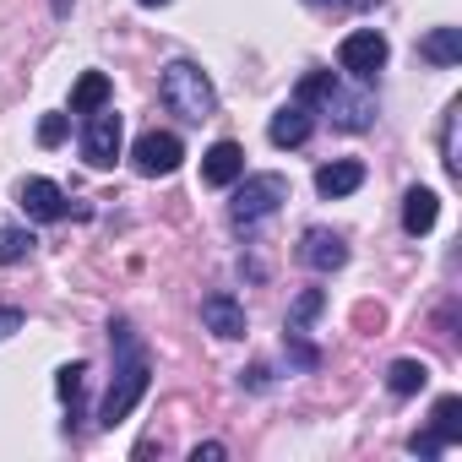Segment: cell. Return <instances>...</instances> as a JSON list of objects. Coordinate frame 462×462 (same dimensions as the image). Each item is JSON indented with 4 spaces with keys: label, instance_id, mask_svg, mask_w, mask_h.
Masks as SVG:
<instances>
[{
    "label": "cell",
    "instance_id": "cell-8",
    "mask_svg": "<svg viewBox=\"0 0 462 462\" xmlns=\"http://www.w3.org/2000/svg\"><path fill=\"white\" fill-rule=\"evenodd\" d=\"M23 212L33 223H60L66 217V190L55 180H23Z\"/></svg>",
    "mask_w": 462,
    "mask_h": 462
},
{
    "label": "cell",
    "instance_id": "cell-29",
    "mask_svg": "<svg viewBox=\"0 0 462 462\" xmlns=\"http://www.w3.org/2000/svg\"><path fill=\"white\" fill-rule=\"evenodd\" d=\"M71 12V0H55V17H66Z\"/></svg>",
    "mask_w": 462,
    "mask_h": 462
},
{
    "label": "cell",
    "instance_id": "cell-16",
    "mask_svg": "<svg viewBox=\"0 0 462 462\" xmlns=\"http://www.w3.org/2000/svg\"><path fill=\"white\" fill-rule=\"evenodd\" d=\"M430 435H435L440 446L462 440V397H440V402H435V413H430Z\"/></svg>",
    "mask_w": 462,
    "mask_h": 462
},
{
    "label": "cell",
    "instance_id": "cell-9",
    "mask_svg": "<svg viewBox=\"0 0 462 462\" xmlns=\"http://www.w3.org/2000/svg\"><path fill=\"white\" fill-rule=\"evenodd\" d=\"M240 174H245V147H240V142L207 147V158H201V180H207V185H235Z\"/></svg>",
    "mask_w": 462,
    "mask_h": 462
},
{
    "label": "cell",
    "instance_id": "cell-12",
    "mask_svg": "<svg viewBox=\"0 0 462 462\" xmlns=\"http://www.w3.org/2000/svg\"><path fill=\"white\" fill-rule=\"evenodd\" d=\"M359 185H365V163H359V158H337V163H321V169H316V190L332 196V201H337V196H354Z\"/></svg>",
    "mask_w": 462,
    "mask_h": 462
},
{
    "label": "cell",
    "instance_id": "cell-22",
    "mask_svg": "<svg viewBox=\"0 0 462 462\" xmlns=\"http://www.w3.org/2000/svg\"><path fill=\"white\" fill-rule=\"evenodd\" d=\"M82 375H88V365H66L60 381H55V392H60V402H71V413H77V402H82Z\"/></svg>",
    "mask_w": 462,
    "mask_h": 462
},
{
    "label": "cell",
    "instance_id": "cell-14",
    "mask_svg": "<svg viewBox=\"0 0 462 462\" xmlns=\"http://www.w3.org/2000/svg\"><path fill=\"white\" fill-rule=\"evenodd\" d=\"M419 55L435 60V66H457V60H462V28H435V33L419 44Z\"/></svg>",
    "mask_w": 462,
    "mask_h": 462
},
{
    "label": "cell",
    "instance_id": "cell-10",
    "mask_svg": "<svg viewBox=\"0 0 462 462\" xmlns=\"http://www.w3.org/2000/svg\"><path fill=\"white\" fill-rule=\"evenodd\" d=\"M201 321H207V332H217V337H245V310H240L235 294H207V300H201Z\"/></svg>",
    "mask_w": 462,
    "mask_h": 462
},
{
    "label": "cell",
    "instance_id": "cell-28",
    "mask_svg": "<svg viewBox=\"0 0 462 462\" xmlns=\"http://www.w3.org/2000/svg\"><path fill=\"white\" fill-rule=\"evenodd\" d=\"M136 6H147V12H158V6H169V0H136Z\"/></svg>",
    "mask_w": 462,
    "mask_h": 462
},
{
    "label": "cell",
    "instance_id": "cell-19",
    "mask_svg": "<svg viewBox=\"0 0 462 462\" xmlns=\"http://www.w3.org/2000/svg\"><path fill=\"white\" fill-rule=\"evenodd\" d=\"M332 93H337V77H332V71H305V77H300L294 104H305V109H310V104H327Z\"/></svg>",
    "mask_w": 462,
    "mask_h": 462
},
{
    "label": "cell",
    "instance_id": "cell-15",
    "mask_svg": "<svg viewBox=\"0 0 462 462\" xmlns=\"http://www.w3.org/2000/svg\"><path fill=\"white\" fill-rule=\"evenodd\" d=\"M109 93H115V88H109V77H104V71H88V77L71 88V109H77V115H93V109H104V104H109Z\"/></svg>",
    "mask_w": 462,
    "mask_h": 462
},
{
    "label": "cell",
    "instance_id": "cell-13",
    "mask_svg": "<svg viewBox=\"0 0 462 462\" xmlns=\"http://www.w3.org/2000/svg\"><path fill=\"white\" fill-rule=\"evenodd\" d=\"M435 217H440V196L424 190V185H413V190L402 196V228H408V235H430Z\"/></svg>",
    "mask_w": 462,
    "mask_h": 462
},
{
    "label": "cell",
    "instance_id": "cell-11",
    "mask_svg": "<svg viewBox=\"0 0 462 462\" xmlns=\"http://www.w3.org/2000/svg\"><path fill=\"white\" fill-rule=\"evenodd\" d=\"M310 131H316V120H310L305 104H283V109L273 115V125H267L273 147H300V142H310Z\"/></svg>",
    "mask_w": 462,
    "mask_h": 462
},
{
    "label": "cell",
    "instance_id": "cell-4",
    "mask_svg": "<svg viewBox=\"0 0 462 462\" xmlns=\"http://www.w3.org/2000/svg\"><path fill=\"white\" fill-rule=\"evenodd\" d=\"M120 136H125L120 115H115V109H93L88 125H82V158H88L93 169H115V158H120Z\"/></svg>",
    "mask_w": 462,
    "mask_h": 462
},
{
    "label": "cell",
    "instance_id": "cell-26",
    "mask_svg": "<svg viewBox=\"0 0 462 462\" xmlns=\"http://www.w3.org/2000/svg\"><path fill=\"white\" fill-rule=\"evenodd\" d=\"M17 327H23V316H17V310H0V337L17 332Z\"/></svg>",
    "mask_w": 462,
    "mask_h": 462
},
{
    "label": "cell",
    "instance_id": "cell-20",
    "mask_svg": "<svg viewBox=\"0 0 462 462\" xmlns=\"http://www.w3.org/2000/svg\"><path fill=\"white\" fill-rule=\"evenodd\" d=\"M33 256V235L28 228H0V267H17Z\"/></svg>",
    "mask_w": 462,
    "mask_h": 462
},
{
    "label": "cell",
    "instance_id": "cell-18",
    "mask_svg": "<svg viewBox=\"0 0 462 462\" xmlns=\"http://www.w3.org/2000/svg\"><path fill=\"white\" fill-rule=\"evenodd\" d=\"M386 386H392V397H413V392L430 386V370H424L419 359H397V365L386 370Z\"/></svg>",
    "mask_w": 462,
    "mask_h": 462
},
{
    "label": "cell",
    "instance_id": "cell-24",
    "mask_svg": "<svg viewBox=\"0 0 462 462\" xmlns=\"http://www.w3.org/2000/svg\"><path fill=\"white\" fill-rule=\"evenodd\" d=\"M440 163L446 174H457V109L446 115V131H440Z\"/></svg>",
    "mask_w": 462,
    "mask_h": 462
},
{
    "label": "cell",
    "instance_id": "cell-23",
    "mask_svg": "<svg viewBox=\"0 0 462 462\" xmlns=\"http://www.w3.org/2000/svg\"><path fill=\"white\" fill-rule=\"evenodd\" d=\"M66 131H71V125H66V115H44V120H39V147H60V142H66Z\"/></svg>",
    "mask_w": 462,
    "mask_h": 462
},
{
    "label": "cell",
    "instance_id": "cell-1",
    "mask_svg": "<svg viewBox=\"0 0 462 462\" xmlns=\"http://www.w3.org/2000/svg\"><path fill=\"white\" fill-rule=\"evenodd\" d=\"M115 343H120V370H115V386H109V397H104V408H98V424L104 430H115L120 419H131V408L147 397V359H142V348H136V337H131V327L120 321L115 327Z\"/></svg>",
    "mask_w": 462,
    "mask_h": 462
},
{
    "label": "cell",
    "instance_id": "cell-5",
    "mask_svg": "<svg viewBox=\"0 0 462 462\" xmlns=\"http://www.w3.org/2000/svg\"><path fill=\"white\" fill-rule=\"evenodd\" d=\"M337 66H343V71H354L359 82H370V77L386 66V39H381L375 28H359V33H348V39L337 44Z\"/></svg>",
    "mask_w": 462,
    "mask_h": 462
},
{
    "label": "cell",
    "instance_id": "cell-7",
    "mask_svg": "<svg viewBox=\"0 0 462 462\" xmlns=\"http://www.w3.org/2000/svg\"><path fill=\"white\" fill-rule=\"evenodd\" d=\"M300 262L310 273H337L348 262V245L332 235V228H305V245H300Z\"/></svg>",
    "mask_w": 462,
    "mask_h": 462
},
{
    "label": "cell",
    "instance_id": "cell-2",
    "mask_svg": "<svg viewBox=\"0 0 462 462\" xmlns=\"http://www.w3.org/2000/svg\"><path fill=\"white\" fill-rule=\"evenodd\" d=\"M158 93H163V104H169L180 120H212V115H217V93H212L207 71H201V66H190V60L163 66Z\"/></svg>",
    "mask_w": 462,
    "mask_h": 462
},
{
    "label": "cell",
    "instance_id": "cell-3",
    "mask_svg": "<svg viewBox=\"0 0 462 462\" xmlns=\"http://www.w3.org/2000/svg\"><path fill=\"white\" fill-rule=\"evenodd\" d=\"M283 201H289V180L283 174H240V190H235V201H228V217H235V228H256Z\"/></svg>",
    "mask_w": 462,
    "mask_h": 462
},
{
    "label": "cell",
    "instance_id": "cell-17",
    "mask_svg": "<svg viewBox=\"0 0 462 462\" xmlns=\"http://www.w3.org/2000/svg\"><path fill=\"white\" fill-rule=\"evenodd\" d=\"M327 109H337L332 120H337L343 131H370V115H375V104H370V98H343V93H332V98H327Z\"/></svg>",
    "mask_w": 462,
    "mask_h": 462
},
{
    "label": "cell",
    "instance_id": "cell-25",
    "mask_svg": "<svg viewBox=\"0 0 462 462\" xmlns=\"http://www.w3.org/2000/svg\"><path fill=\"white\" fill-rule=\"evenodd\" d=\"M408 451H413V457H435V451H440V440L424 430V435H413V440H408Z\"/></svg>",
    "mask_w": 462,
    "mask_h": 462
},
{
    "label": "cell",
    "instance_id": "cell-27",
    "mask_svg": "<svg viewBox=\"0 0 462 462\" xmlns=\"http://www.w3.org/2000/svg\"><path fill=\"white\" fill-rule=\"evenodd\" d=\"M310 6H321V12H327V6H359V0H310Z\"/></svg>",
    "mask_w": 462,
    "mask_h": 462
},
{
    "label": "cell",
    "instance_id": "cell-6",
    "mask_svg": "<svg viewBox=\"0 0 462 462\" xmlns=\"http://www.w3.org/2000/svg\"><path fill=\"white\" fill-rule=\"evenodd\" d=\"M180 158H185V147H180V136H174V131H142V136H136V147H131L136 174H174V169H180Z\"/></svg>",
    "mask_w": 462,
    "mask_h": 462
},
{
    "label": "cell",
    "instance_id": "cell-21",
    "mask_svg": "<svg viewBox=\"0 0 462 462\" xmlns=\"http://www.w3.org/2000/svg\"><path fill=\"white\" fill-rule=\"evenodd\" d=\"M321 305H327V294H321V289H305L300 305H294V316H289V332H305V321H316Z\"/></svg>",
    "mask_w": 462,
    "mask_h": 462
}]
</instances>
